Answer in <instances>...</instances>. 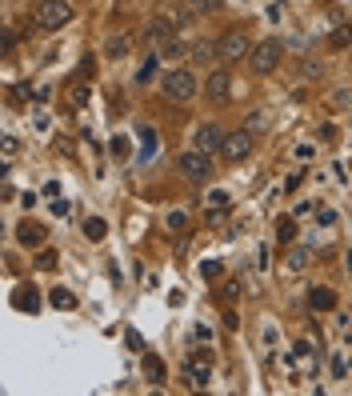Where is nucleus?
I'll use <instances>...</instances> for the list:
<instances>
[{
  "label": "nucleus",
  "instance_id": "1",
  "mask_svg": "<svg viewBox=\"0 0 352 396\" xmlns=\"http://www.w3.org/2000/svg\"><path fill=\"white\" fill-rule=\"evenodd\" d=\"M280 61H285V45H280L276 36H269V40L253 45V52H248V64H253L256 77H269V72H272Z\"/></svg>",
  "mask_w": 352,
  "mask_h": 396
},
{
  "label": "nucleus",
  "instance_id": "2",
  "mask_svg": "<svg viewBox=\"0 0 352 396\" xmlns=\"http://www.w3.org/2000/svg\"><path fill=\"white\" fill-rule=\"evenodd\" d=\"M72 13H77L72 0H40V4H36V24L45 32H56L72 20Z\"/></svg>",
  "mask_w": 352,
  "mask_h": 396
},
{
  "label": "nucleus",
  "instance_id": "3",
  "mask_svg": "<svg viewBox=\"0 0 352 396\" xmlns=\"http://www.w3.org/2000/svg\"><path fill=\"white\" fill-rule=\"evenodd\" d=\"M160 88H164V96H168V100L184 104V100H192V96H196V77H192L189 68H173V72L164 77V84H160Z\"/></svg>",
  "mask_w": 352,
  "mask_h": 396
},
{
  "label": "nucleus",
  "instance_id": "4",
  "mask_svg": "<svg viewBox=\"0 0 352 396\" xmlns=\"http://www.w3.org/2000/svg\"><path fill=\"white\" fill-rule=\"evenodd\" d=\"M216 52H221V61H244V56L253 52V40H248V32L244 29H228L221 36Z\"/></svg>",
  "mask_w": 352,
  "mask_h": 396
},
{
  "label": "nucleus",
  "instance_id": "5",
  "mask_svg": "<svg viewBox=\"0 0 352 396\" xmlns=\"http://www.w3.org/2000/svg\"><path fill=\"white\" fill-rule=\"evenodd\" d=\"M184 381L192 384V388H205L208 381H212V352H192L189 361H184Z\"/></svg>",
  "mask_w": 352,
  "mask_h": 396
},
{
  "label": "nucleus",
  "instance_id": "6",
  "mask_svg": "<svg viewBox=\"0 0 352 396\" xmlns=\"http://www.w3.org/2000/svg\"><path fill=\"white\" fill-rule=\"evenodd\" d=\"M176 168H180V176H189V180H196V184H200V180H208V176H212V160H208L200 148H192V152H184V157L176 160Z\"/></svg>",
  "mask_w": 352,
  "mask_h": 396
},
{
  "label": "nucleus",
  "instance_id": "7",
  "mask_svg": "<svg viewBox=\"0 0 352 396\" xmlns=\"http://www.w3.org/2000/svg\"><path fill=\"white\" fill-rule=\"evenodd\" d=\"M253 152V132H228L221 144V157L228 160V164H240V160Z\"/></svg>",
  "mask_w": 352,
  "mask_h": 396
},
{
  "label": "nucleus",
  "instance_id": "8",
  "mask_svg": "<svg viewBox=\"0 0 352 396\" xmlns=\"http://www.w3.org/2000/svg\"><path fill=\"white\" fill-rule=\"evenodd\" d=\"M312 264V253L304 248V244H292V248H285V260H280V272L285 276H301L304 269Z\"/></svg>",
  "mask_w": 352,
  "mask_h": 396
},
{
  "label": "nucleus",
  "instance_id": "9",
  "mask_svg": "<svg viewBox=\"0 0 352 396\" xmlns=\"http://www.w3.org/2000/svg\"><path fill=\"white\" fill-rule=\"evenodd\" d=\"M205 96L208 100H216V104H221V100H228V96H232V77H228V72H212V77L205 80Z\"/></svg>",
  "mask_w": 352,
  "mask_h": 396
},
{
  "label": "nucleus",
  "instance_id": "10",
  "mask_svg": "<svg viewBox=\"0 0 352 396\" xmlns=\"http://www.w3.org/2000/svg\"><path fill=\"white\" fill-rule=\"evenodd\" d=\"M221 144H224V132H221V125H212V120H205V125L196 128V148L200 152H221Z\"/></svg>",
  "mask_w": 352,
  "mask_h": 396
},
{
  "label": "nucleus",
  "instance_id": "11",
  "mask_svg": "<svg viewBox=\"0 0 352 396\" xmlns=\"http://www.w3.org/2000/svg\"><path fill=\"white\" fill-rule=\"evenodd\" d=\"M45 237H48V228L45 224H20V228H16V240H20V244H24V248H36V244H45Z\"/></svg>",
  "mask_w": 352,
  "mask_h": 396
},
{
  "label": "nucleus",
  "instance_id": "12",
  "mask_svg": "<svg viewBox=\"0 0 352 396\" xmlns=\"http://www.w3.org/2000/svg\"><path fill=\"white\" fill-rule=\"evenodd\" d=\"M216 56H221V52H216V45H212V40H196V45L189 48V61L192 64H212Z\"/></svg>",
  "mask_w": 352,
  "mask_h": 396
},
{
  "label": "nucleus",
  "instance_id": "13",
  "mask_svg": "<svg viewBox=\"0 0 352 396\" xmlns=\"http://www.w3.org/2000/svg\"><path fill=\"white\" fill-rule=\"evenodd\" d=\"M308 301H312L317 312H333V308H336V292H333V288H312V296H308Z\"/></svg>",
  "mask_w": 352,
  "mask_h": 396
},
{
  "label": "nucleus",
  "instance_id": "14",
  "mask_svg": "<svg viewBox=\"0 0 352 396\" xmlns=\"http://www.w3.org/2000/svg\"><path fill=\"white\" fill-rule=\"evenodd\" d=\"M13 304L20 308V312H36V308H40V296H36V288H20V292L13 296Z\"/></svg>",
  "mask_w": 352,
  "mask_h": 396
},
{
  "label": "nucleus",
  "instance_id": "15",
  "mask_svg": "<svg viewBox=\"0 0 352 396\" xmlns=\"http://www.w3.org/2000/svg\"><path fill=\"white\" fill-rule=\"evenodd\" d=\"M141 365H144V377H148V381H164V372H168V368H164V361H160V356H144V361H141Z\"/></svg>",
  "mask_w": 352,
  "mask_h": 396
},
{
  "label": "nucleus",
  "instance_id": "16",
  "mask_svg": "<svg viewBox=\"0 0 352 396\" xmlns=\"http://www.w3.org/2000/svg\"><path fill=\"white\" fill-rule=\"evenodd\" d=\"M168 36H173V20H164V16H160V20H152L148 40H168Z\"/></svg>",
  "mask_w": 352,
  "mask_h": 396
},
{
  "label": "nucleus",
  "instance_id": "17",
  "mask_svg": "<svg viewBox=\"0 0 352 396\" xmlns=\"http://www.w3.org/2000/svg\"><path fill=\"white\" fill-rule=\"evenodd\" d=\"M48 301L56 304V308H77V296H72L68 288H52V296H48Z\"/></svg>",
  "mask_w": 352,
  "mask_h": 396
},
{
  "label": "nucleus",
  "instance_id": "18",
  "mask_svg": "<svg viewBox=\"0 0 352 396\" xmlns=\"http://www.w3.org/2000/svg\"><path fill=\"white\" fill-rule=\"evenodd\" d=\"M104 232H109V224L100 221V216H93V221L84 224V237L88 240H104Z\"/></svg>",
  "mask_w": 352,
  "mask_h": 396
},
{
  "label": "nucleus",
  "instance_id": "19",
  "mask_svg": "<svg viewBox=\"0 0 352 396\" xmlns=\"http://www.w3.org/2000/svg\"><path fill=\"white\" fill-rule=\"evenodd\" d=\"M328 45L333 48H344V45H352V24H340V29L328 36Z\"/></svg>",
  "mask_w": 352,
  "mask_h": 396
},
{
  "label": "nucleus",
  "instance_id": "20",
  "mask_svg": "<svg viewBox=\"0 0 352 396\" xmlns=\"http://www.w3.org/2000/svg\"><path fill=\"white\" fill-rule=\"evenodd\" d=\"M328 104H333V109H352V88H336V93L328 96Z\"/></svg>",
  "mask_w": 352,
  "mask_h": 396
},
{
  "label": "nucleus",
  "instance_id": "21",
  "mask_svg": "<svg viewBox=\"0 0 352 396\" xmlns=\"http://www.w3.org/2000/svg\"><path fill=\"white\" fill-rule=\"evenodd\" d=\"M276 240H280V244H288V240H296V224L288 221V216H285L280 224H276Z\"/></svg>",
  "mask_w": 352,
  "mask_h": 396
},
{
  "label": "nucleus",
  "instance_id": "22",
  "mask_svg": "<svg viewBox=\"0 0 352 396\" xmlns=\"http://www.w3.org/2000/svg\"><path fill=\"white\" fill-rule=\"evenodd\" d=\"M141 136H144V160H152V152L160 148L157 132H152V128H141Z\"/></svg>",
  "mask_w": 352,
  "mask_h": 396
},
{
  "label": "nucleus",
  "instance_id": "23",
  "mask_svg": "<svg viewBox=\"0 0 352 396\" xmlns=\"http://www.w3.org/2000/svg\"><path fill=\"white\" fill-rule=\"evenodd\" d=\"M36 269L52 272V269H56V253H40V256H36Z\"/></svg>",
  "mask_w": 352,
  "mask_h": 396
},
{
  "label": "nucleus",
  "instance_id": "24",
  "mask_svg": "<svg viewBox=\"0 0 352 396\" xmlns=\"http://www.w3.org/2000/svg\"><path fill=\"white\" fill-rule=\"evenodd\" d=\"M52 148H56L61 157H72V152H77V144L68 141V136H56V144H52Z\"/></svg>",
  "mask_w": 352,
  "mask_h": 396
},
{
  "label": "nucleus",
  "instance_id": "25",
  "mask_svg": "<svg viewBox=\"0 0 352 396\" xmlns=\"http://www.w3.org/2000/svg\"><path fill=\"white\" fill-rule=\"evenodd\" d=\"M120 52H128V40L125 36H112L109 40V56H120Z\"/></svg>",
  "mask_w": 352,
  "mask_h": 396
},
{
  "label": "nucleus",
  "instance_id": "26",
  "mask_svg": "<svg viewBox=\"0 0 352 396\" xmlns=\"http://www.w3.org/2000/svg\"><path fill=\"white\" fill-rule=\"evenodd\" d=\"M184 224H189L184 212H173V216H168V228H173V232H184Z\"/></svg>",
  "mask_w": 352,
  "mask_h": 396
},
{
  "label": "nucleus",
  "instance_id": "27",
  "mask_svg": "<svg viewBox=\"0 0 352 396\" xmlns=\"http://www.w3.org/2000/svg\"><path fill=\"white\" fill-rule=\"evenodd\" d=\"M112 152H116V160H128V141H125V136H116V141H112Z\"/></svg>",
  "mask_w": 352,
  "mask_h": 396
},
{
  "label": "nucleus",
  "instance_id": "28",
  "mask_svg": "<svg viewBox=\"0 0 352 396\" xmlns=\"http://www.w3.org/2000/svg\"><path fill=\"white\" fill-rule=\"evenodd\" d=\"M240 296V280H228V285H224V301H237Z\"/></svg>",
  "mask_w": 352,
  "mask_h": 396
},
{
  "label": "nucleus",
  "instance_id": "29",
  "mask_svg": "<svg viewBox=\"0 0 352 396\" xmlns=\"http://www.w3.org/2000/svg\"><path fill=\"white\" fill-rule=\"evenodd\" d=\"M0 152H4V160L16 157V136H4V144H0Z\"/></svg>",
  "mask_w": 352,
  "mask_h": 396
},
{
  "label": "nucleus",
  "instance_id": "30",
  "mask_svg": "<svg viewBox=\"0 0 352 396\" xmlns=\"http://www.w3.org/2000/svg\"><path fill=\"white\" fill-rule=\"evenodd\" d=\"M208 276V280H216V276H221V264H216V260H205V269H200Z\"/></svg>",
  "mask_w": 352,
  "mask_h": 396
},
{
  "label": "nucleus",
  "instance_id": "31",
  "mask_svg": "<svg viewBox=\"0 0 352 396\" xmlns=\"http://www.w3.org/2000/svg\"><path fill=\"white\" fill-rule=\"evenodd\" d=\"M157 61H160V56H148V64H144V68H141V80H148V77H152V72H157Z\"/></svg>",
  "mask_w": 352,
  "mask_h": 396
},
{
  "label": "nucleus",
  "instance_id": "32",
  "mask_svg": "<svg viewBox=\"0 0 352 396\" xmlns=\"http://www.w3.org/2000/svg\"><path fill=\"white\" fill-rule=\"evenodd\" d=\"M84 100H88V88H72V109H80Z\"/></svg>",
  "mask_w": 352,
  "mask_h": 396
},
{
  "label": "nucleus",
  "instance_id": "33",
  "mask_svg": "<svg viewBox=\"0 0 352 396\" xmlns=\"http://www.w3.org/2000/svg\"><path fill=\"white\" fill-rule=\"evenodd\" d=\"M320 72H324V64H312V61H308V64H304V77H320Z\"/></svg>",
  "mask_w": 352,
  "mask_h": 396
},
{
  "label": "nucleus",
  "instance_id": "34",
  "mask_svg": "<svg viewBox=\"0 0 352 396\" xmlns=\"http://www.w3.org/2000/svg\"><path fill=\"white\" fill-rule=\"evenodd\" d=\"M200 8H205V13H216V8H224V0H200Z\"/></svg>",
  "mask_w": 352,
  "mask_h": 396
},
{
  "label": "nucleus",
  "instance_id": "35",
  "mask_svg": "<svg viewBox=\"0 0 352 396\" xmlns=\"http://www.w3.org/2000/svg\"><path fill=\"white\" fill-rule=\"evenodd\" d=\"M224 324H228V328H240V317H237V312H232V308L224 312Z\"/></svg>",
  "mask_w": 352,
  "mask_h": 396
}]
</instances>
